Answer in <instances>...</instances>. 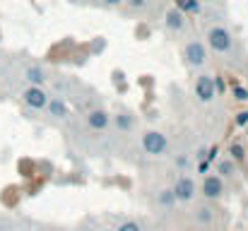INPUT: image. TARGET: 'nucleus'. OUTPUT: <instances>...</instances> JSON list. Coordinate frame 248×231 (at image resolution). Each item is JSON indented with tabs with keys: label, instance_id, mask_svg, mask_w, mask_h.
<instances>
[{
	"label": "nucleus",
	"instance_id": "20e7f679",
	"mask_svg": "<svg viewBox=\"0 0 248 231\" xmlns=\"http://www.w3.org/2000/svg\"><path fill=\"white\" fill-rule=\"evenodd\" d=\"M195 96H198L200 101L210 104V101L217 96V92H215V77H210V75L198 77V82H195Z\"/></svg>",
	"mask_w": 248,
	"mask_h": 231
},
{
	"label": "nucleus",
	"instance_id": "dca6fc26",
	"mask_svg": "<svg viewBox=\"0 0 248 231\" xmlns=\"http://www.w3.org/2000/svg\"><path fill=\"white\" fill-rule=\"evenodd\" d=\"M229 152H232V156H234V161H241V159H244V147H241V145H232V150H229Z\"/></svg>",
	"mask_w": 248,
	"mask_h": 231
},
{
	"label": "nucleus",
	"instance_id": "0eeeda50",
	"mask_svg": "<svg viewBox=\"0 0 248 231\" xmlns=\"http://www.w3.org/2000/svg\"><path fill=\"white\" fill-rule=\"evenodd\" d=\"M202 193H205V198H210V200L219 198V195L224 193L222 178H219V176H207V178L202 181Z\"/></svg>",
	"mask_w": 248,
	"mask_h": 231
},
{
	"label": "nucleus",
	"instance_id": "5701e85b",
	"mask_svg": "<svg viewBox=\"0 0 248 231\" xmlns=\"http://www.w3.org/2000/svg\"><path fill=\"white\" fill-rule=\"evenodd\" d=\"M207 169H210V164H207V161H202V164H200V173H207Z\"/></svg>",
	"mask_w": 248,
	"mask_h": 231
},
{
	"label": "nucleus",
	"instance_id": "7ed1b4c3",
	"mask_svg": "<svg viewBox=\"0 0 248 231\" xmlns=\"http://www.w3.org/2000/svg\"><path fill=\"white\" fill-rule=\"evenodd\" d=\"M183 58H186V63L193 65V68L205 65V61H207L205 46H202L200 41H190V44H186V48H183Z\"/></svg>",
	"mask_w": 248,
	"mask_h": 231
},
{
	"label": "nucleus",
	"instance_id": "412c9836",
	"mask_svg": "<svg viewBox=\"0 0 248 231\" xmlns=\"http://www.w3.org/2000/svg\"><path fill=\"white\" fill-rule=\"evenodd\" d=\"M198 217H200V222H210V219H212L210 210H200V215H198Z\"/></svg>",
	"mask_w": 248,
	"mask_h": 231
},
{
	"label": "nucleus",
	"instance_id": "393cba45",
	"mask_svg": "<svg viewBox=\"0 0 248 231\" xmlns=\"http://www.w3.org/2000/svg\"><path fill=\"white\" fill-rule=\"evenodd\" d=\"M87 231H89V229H87Z\"/></svg>",
	"mask_w": 248,
	"mask_h": 231
},
{
	"label": "nucleus",
	"instance_id": "1a4fd4ad",
	"mask_svg": "<svg viewBox=\"0 0 248 231\" xmlns=\"http://www.w3.org/2000/svg\"><path fill=\"white\" fill-rule=\"evenodd\" d=\"M164 24H166V29L178 31V29H183V24H186V15H183L178 7H171L164 15Z\"/></svg>",
	"mask_w": 248,
	"mask_h": 231
},
{
	"label": "nucleus",
	"instance_id": "423d86ee",
	"mask_svg": "<svg viewBox=\"0 0 248 231\" xmlns=\"http://www.w3.org/2000/svg\"><path fill=\"white\" fill-rule=\"evenodd\" d=\"M171 190H173V195H176V202H188V200H193V195H195V183L183 176V178L176 181V185H173Z\"/></svg>",
	"mask_w": 248,
	"mask_h": 231
},
{
	"label": "nucleus",
	"instance_id": "f03ea898",
	"mask_svg": "<svg viewBox=\"0 0 248 231\" xmlns=\"http://www.w3.org/2000/svg\"><path fill=\"white\" fill-rule=\"evenodd\" d=\"M166 147H169V142H166V138L162 133H157V130H147L145 135H142V150L147 154H152V156H159V154L166 152Z\"/></svg>",
	"mask_w": 248,
	"mask_h": 231
},
{
	"label": "nucleus",
	"instance_id": "6ab92c4d",
	"mask_svg": "<svg viewBox=\"0 0 248 231\" xmlns=\"http://www.w3.org/2000/svg\"><path fill=\"white\" fill-rule=\"evenodd\" d=\"M236 125H248V111H241V113H236Z\"/></svg>",
	"mask_w": 248,
	"mask_h": 231
},
{
	"label": "nucleus",
	"instance_id": "9b49d317",
	"mask_svg": "<svg viewBox=\"0 0 248 231\" xmlns=\"http://www.w3.org/2000/svg\"><path fill=\"white\" fill-rule=\"evenodd\" d=\"M27 79H29L31 84L41 87V84L46 82V75H44V70H41V68H36V65H34V68H29V70H27Z\"/></svg>",
	"mask_w": 248,
	"mask_h": 231
},
{
	"label": "nucleus",
	"instance_id": "4468645a",
	"mask_svg": "<svg viewBox=\"0 0 248 231\" xmlns=\"http://www.w3.org/2000/svg\"><path fill=\"white\" fill-rule=\"evenodd\" d=\"M173 202H176L173 190H162V193H159V205H162V207H171Z\"/></svg>",
	"mask_w": 248,
	"mask_h": 231
},
{
	"label": "nucleus",
	"instance_id": "6e6552de",
	"mask_svg": "<svg viewBox=\"0 0 248 231\" xmlns=\"http://www.w3.org/2000/svg\"><path fill=\"white\" fill-rule=\"evenodd\" d=\"M108 113L106 111H101V108H96V111H89L87 113V125L92 128V130H104V128H108Z\"/></svg>",
	"mask_w": 248,
	"mask_h": 231
},
{
	"label": "nucleus",
	"instance_id": "4be33fe9",
	"mask_svg": "<svg viewBox=\"0 0 248 231\" xmlns=\"http://www.w3.org/2000/svg\"><path fill=\"white\" fill-rule=\"evenodd\" d=\"M224 89H227L224 79H215V92H224Z\"/></svg>",
	"mask_w": 248,
	"mask_h": 231
},
{
	"label": "nucleus",
	"instance_id": "9d476101",
	"mask_svg": "<svg viewBox=\"0 0 248 231\" xmlns=\"http://www.w3.org/2000/svg\"><path fill=\"white\" fill-rule=\"evenodd\" d=\"M46 111H48V116H53V118H68V116H70V108L65 106L63 99H48V101H46Z\"/></svg>",
	"mask_w": 248,
	"mask_h": 231
},
{
	"label": "nucleus",
	"instance_id": "39448f33",
	"mask_svg": "<svg viewBox=\"0 0 248 231\" xmlns=\"http://www.w3.org/2000/svg\"><path fill=\"white\" fill-rule=\"evenodd\" d=\"M24 104L27 106H31V108H46V101H48V94L41 89V87H36V84H31V87H27L24 89Z\"/></svg>",
	"mask_w": 248,
	"mask_h": 231
},
{
	"label": "nucleus",
	"instance_id": "f257e3e1",
	"mask_svg": "<svg viewBox=\"0 0 248 231\" xmlns=\"http://www.w3.org/2000/svg\"><path fill=\"white\" fill-rule=\"evenodd\" d=\"M207 44H210V48L215 53H229L232 46H234V39H232V34L224 27H212L207 31Z\"/></svg>",
	"mask_w": 248,
	"mask_h": 231
},
{
	"label": "nucleus",
	"instance_id": "ddd939ff",
	"mask_svg": "<svg viewBox=\"0 0 248 231\" xmlns=\"http://www.w3.org/2000/svg\"><path fill=\"white\" fill-rule=\"evenodd\" d=\"M178 2V10L186 15V12H198L200 10V2L198 0H176Z\"/></svg>",
	"mask_w": 248,
	"mask_h": 231
},
{
	"label": "nucleus",
	"instance_id": "aec40b11",
	"mask_svg": "<svg viewBox=\"0 0 248 231\" xmlns=\"http://www.w3.org/2000/svg\"><path fill=\"white\" fill-rule=\"evenodd\" d=\"M130 7H135V10H140V7H145L147 5V0H125Z\"/></svg>",
	"mask_w": 248,
	"mask_h": 231
},
{
	"label": "nucleus",
	"instance_id": "f8f14e48",
	"mask_svg": "<svg viewBox=\"0 0 248 231\" xmlns=\"http://www.w3.org/2000/svg\"><path fill=\"white\" fill-rule=\"evenodd\" d=\"M116 125H118V130H130L133 128V116L130 113H118L116 116Z\"/></svg>",
	"mask_w": 248,
	"mask_h": 231
},
{
	"label": "nucleus",
	"instance_id": "a211bd4d",
	"mask_svg": "<svg viewBox=\"0 0 248 231\" xmlns=\"http://www.w3.org/2000/svg\"><path fill=\"white\" fill-rule=\"evenodd\" d=\"M118 231H140V224H135V222H123Z\"/></svg>",
	"mask_w": 248,
	"mask_h": 231
},
{
	"label": "nucleus",
	"instance_id": "2eb2a0df",
	"mask_svg": "<svg viewBox=\"0 0 248 231\" xmlns=\"http://www.w3.org/2000/svg\"><path fill=\"white\" fill-rule=\"evenodd\" d=\"M219 173L232 176L234 173V161H219Z\"/></svg>",
	"mask_w": 248,
	"mask_h": 231
},
{
	"label": "nucleus",
	"instance_id": "f3484780",
	"mask_svg": "<svg viewBox=\"0 0 248 231\" xmlns=\"http://www.w3.org/2000/svg\"><path fill=\"white\" fill-rule=\"evenodd\" d=\"M234 99L246 101V99H248V89H244V87H236V89H234Z\"/></svg>",
	"mask_w": 248,
	"mask_h": 231
},
{
	"label": "nucleus",
	"instance_id": "b1692460",
	"mask_svg": "<svg viewBox=\"0 0 248 231\" xmlns=\"http://www.w3.org/2000/svg\"><path fill=\"white\" fill-rule=\"evenodd\" d=\"M101 2H104V5H121L123 0H101Z\"/></svg>",
	"mask_w": 248,
	"mask_h": 231
}]
</instances>
